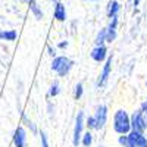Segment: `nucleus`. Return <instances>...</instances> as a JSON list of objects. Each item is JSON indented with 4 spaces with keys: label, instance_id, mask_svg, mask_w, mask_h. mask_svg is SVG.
<instances>
[{
    "label": "nucleus",
    "instance_id": "f257e3e1",
    "mask_svg": "<svg viewBox=\"0 0 147 147\" xmlns=\"http://www.w3.org/2000/svg\"><path fill=\"white\" fill-rule=\"evenodd\" d=\"M112 129L118 136L128 134L131 131V113H128L125 109L115 110L112 116Z\"/></svg>",
    "mask_w": 147,
    "mask_h": 147
},
{
    "label": "nucleus",
    "instance_id": "f03ea898",
    "mask_svg": "<svg viewBox=\"0 0 147 147\" xmlns=\"http://www.w3.org/2000/svg\"><path fill=\"white\" fill-rule=\"evenodd\" d=\"M74 65L75 62L66 55H57L52 59V63H50V69L56 74L59 78H65L68 77L71 71L74 69Z\"/></svg>",
    "mask_w": 147,
    "mask_h": 147
},
{
    "label": "nucleus",
    "instance_id": "7ed1b4c3",
    "mask_svg": "<svg viewBox=\"0 0 147 147\" xmlns=\"http://www.w3.org/2000/svg\"><path fill=\"white\" fill-rule=\"evenodd\" d=\"M84 128H85V113H84V110H78V113L75 115V119H74V131H72L74 147L81 146V137L84 134Z\"/></svg>",
    "mask_w": 147,
    "mask_h": 147
},
{
    "label": "nucleus",
    "instance_id": "20e7f679",
    "mask_svg": "<svg viewBox=\"0 0 147 147\" xmlns=\"http://www.w3.org/2000/svg\"><path fill=\"white\" fill-rule=\"evenodd\" d=\"M112 65H113V56L109 55V57L106 59V62L102 66V71L99 74V77H97V81H96V88L97 90H102L107 85V82L110 80V75H112Z\"/></svg>",
    "mask_w": 147,
    "mask_h": 147
},
{
    "label": "nucleus",
    "instance_id": "39448f33",
    "mask_svg": "<svg viewBox=\"0 0 147 147\" xmlns=\"http://www.w3.org/2000/svg\"><path fill=\"white\" fill-rule=\"evenodd\" d=\"M131 129L147 132V115L141 109H137L131 113Z\"/></svg>",
    "mask_w": 147,
    "mask_h": 147
},
{
    "label": "nucleus",
    "instance_id": "423d86ee",
    "mask_svg": "<svg viewBox=\"0 0 147 147\" xmlns=\"http://www.w3.org/2000/svg\"><path fill=\"white\" fill-rule=\"evenodd\" d=\"M93 116H94V119L97 122V129H99V131L105 129V127L107 124V119H109V107L105 103L97 105L96 109H94Z\"/></svg>",
    "mask_w": 147,
    "mask_h": 147
},
{
    "label": "nucleus",
    "instance_id": "0eeeda50",
    "mask_svg": "<svg viewBox=\"0 0 147 147\" xmlns=\"http://www.w3.org/2000/svg\"><path fill=\"white\" fill-rule=\"evenodd\" d=\"M128 141H129V147H147V136H146V132L131 129L128 132Z\"/></svg>",
    "mask_w": 147,
    "mask_h": 147
},
{
    "label": "nucleus",
    "instance_id": "6e6552de",
    "mask_svg": "<svg viewBox=\"0 0 147 147\" xmlns=\"http://www.w3.org/2000/svg\"><path fill=\"white\" fill-rule=\"evenodd\" d=\"M90 57L91 60H94L96 63H105L106 59L109 57V50L107 46H94L90 52Z\"/></svg>",
    "mask_w": 147,
    "mask_h": 147
},
{
    "label": "nucleus",
    "instance_id": "1a4fd4ad",
    "mask_svg": "<svg viewBox=\"0 0 147 147\" xmlns=\"http://www.w3.org/2000/svg\"><path fill=\"white\" fill-rule=\"evenodd\" d=\"M118 25H119V16L109 19L106 25V35H107V44H112L118 37Z\"/></svg>",
    "mask_w": 147,
    "mask_h": 147
},
{
    "label": "nucleus",
    "instance_id": "9d476101",
    "mask_svg": "<svg viewBox=\"0 0 147 147\" xmlns=\"http://www.w3.org/2000/svg\"><path fill=\"white\" fill-rule=\"evenodd\" d=\"M13 146L15 147H27V129L24 125H18L13 132Z\"/></svg>",
    "mask_w": 147,
    "mask_h": 147
},
{
    "label": "nucleus",
    "instance_id": "9b49d317",
    "mask_svg": "<svg viewBox=\"0 0 147 147\" xmlns=\"http://www.w3.org/2000/svg\"><path fill=\"white\" fill-rule=\"evenodd\" d=\"M53 18H55V21H57V22H65V21L68 19V10H66V6H65L62 2L55 3V7H53Z\"/></svg>",
    "mask_w": 147,
    "mask_h": 147
},
{
    "label": "nucleus",
    "instance_id": "f8f14e48",
    "mask_svg": "<svg viewBox=\"0 0 147 147\" xmlns=\"http://www.w3.org/2000/svg\"><path fill=\"white\" fill-rule=\"evenodd\" d=\"M121 9H122V6H121V3L118 2V0H109L107 6H106V16H107L109 19L119 16Z\"/></svg>",
    "mask_w": 147,
    "mask_h": 147
},
{
    "label": "nucleus",
    "instance_id": "ddd939ff",
    "mask_svg": "<svg viewBox=\"0 0 147 147\" xmlns=\"http://www.w3.org/2000/svg\"><path fill=\"white\" fill-rule=\"evenodd\" d=\"M28 6H30V10H31L32 16H34L37 21H41V19L44 18V12H43L41 6L38 5V2H37V0H30Z\"/></svg>",
    "mask_w": 147,
    "mask_h": 147
},
{
    "label": "nucleus",
    "instance_id": "4468645a",
    "mask_svg": "<svg viewBox=\"0 0 147 147\" xmlns=\"http://www.w3.org/2000/svg\"><path fill=\"white\" fill-rule=\"evenodd\" d=\"M60 91H62V85H60V82L57 80H55L50 87H49V91H47V99H55V97H57L60 94Z\"/></svg>",
    "mask_w": 147,
    "mask_h": 147
},
{
    "label": "nucleus",
    "instance_id": "2eb2a0df",
    "mask_svg": "<svg viewBox=\"0 0 147 147\" xmlns=\"http://www.w3.org/2000/svg\"><path fill=\"white\" fill-rule=\"evenodd\" d=\"M21 122L24 124V127H27L32 134H37V132H38V128H37V125H35L34 122L28 118V115H27L25 112H22V113H21Z\"/></svg>",
    "mask_w": 147,
    "mask_h": 147
},
{
    "label": "nucleus",
    "instance_id": "dca6fc26",
    "mask_svg": "<svg viewBox=\"0 0 147 147\" xmlns=\"http://www.w3.org/2000/svg\"><path fill=\"white\" fill-rule=\"evenodd\" d=\"M16 38H18V32L15 30H2V28H0V40L15 41Z\"/></svg>",
    "mask_w": 147,
    "mask_h": 147
},
{
    "label": "nucleus",
    "instance_id": "f3484780",
    "mask_svg": "<svg viewBox=\"0 0 147 147\" xmlns=\"http://www.w3.org/2000/svg\"><path fill=\"white\" fill-rule=\"evenodd\" d=\"M107 44V35H106V27L97 31L96 38H94V46H105Z\"/></svg>",
    "mask_w": 147,
    "mask_h": 147
},
{
    "label": "nucleus",
    "instance_id": "a211bd4d",
    "mask_svg": "<svg viewBox=\"0 0 147 147\" xmlns=\"http://www.w3.org/2000/svg\"><path fill=\"white\" fill-rule=\"evenodd\" d=\"M93 141H94L93 131H90V129L84 131L82 137H81V146H82V147H91V146H93Z\"/></svg>",
    "mask_w": 147,
    "mask_h": 147
},
{
    "label": "nucleus",
    "instance_id": "6ab92c4d",
    "mask_svg": "<svg viewBox=\"0 0 147 147\" xmlns=\"http://www.w3.org/2000/svg\"><path fill=\"white\" fill-rule=\"evenodd\" d=\"M82 96H84V84L80 81V82H77L75 85H74L72 97H74V100H81Z\"/></svg>",
    "mask_w": 147,
    "mask_h": 147
},
{
    "label": "nucleus",
    "instance_id": "aec40b11",
    "mask_svg": "<svg viewBox=\"0 0 147 147\" xmlns=\"http://www.w3.org/2000/svg\"><path fill=\"white\" fill-rule=\"evenodd\" d=\"M85 128L87 129H90V131H99L97 129V122H96V119H94V116L93 115H90V116H85Z\"/></svg>",
    "mask_w": 147,
    "mask_h": 147
},
{
    "label": "nucleus",
    "instance_id": "412c9836",
    "mask_svg": "<svg viewBox=\"0 0 147 147\" xmlns=\"http://www.w3.org/2000/svg\"><path fill=\"white\" fill-rule=\"evenodd\" d=\"M38 136H40V144L41 147H50V143H49V137H47V134L46 131H38Z\"/></svg>",
    "mask_w": 147,
    "mask_h": 147
},
{
    "label": "nucleus",
    "instance_id": "4be33fe9",
    "mask_svg": "<svg viewBox=\"0 0 147 147\" xmlns=\"http://www.w3.org/2000/svg\"><path fill=\"white\" fill-rule=\"evenodd\" d=\"M118 144H119V147H129L128 134H122V136H118Z\"/></svg>",
    "mask_w": 147,
    "mask_h": 147
},
{
    "label": "nucleus",
    "instance_id": "5701e85b",
    "mask_svg": "<svg viewBox=\"0 0 147 147\" xmlns=\"http://www.w3.org/2000/svg\"><path fill=\"white\" fill-rule=\"evenodd\" d=\"M55 112H56L55 103H52L50 100H49V102H47V115H49V118H50V119L55 118Z\"/></svg>",
    "mask_w": 147,
    "mask_h": 147
},
{
    "label": "nucleus",
    "instance_id": "b1692460",
    "mask_svg": "<svg viewBox=\"0 0 147 147\" xmlns=\"http://www.w3.org/2000/svg\"><path fill=\"white\" fill-rule=\"evenodd\" d=\"M47 53H49V56L53 59L55 56H57V47H53L52 44H49L47 46Z\"/></svg>",
    "mask_w": 147,
    "mask_h": 147
},
{
    "label": "nucleus",
    "instance_id": "393cba45",
    "mask_svg": "<svg viewBox=\"0 0 147 147\" xmlns=\"http://www.w3.org/2000/svg\"><path fill=\"white\" fill-rule=\"evenodd\" d=\"M68 46H69V41H68V40H62V41H59V43H57L56 47L60 49V50H66Z\"/></svg>",
    "mask_w": 147,
    "mask_h": 147
},
{
    "label": "nucleus",
    "instance_id": "a878e982",
    "mask_svg": "<svg viewBox=\"0 0 147 147\" xmlns=\"http://www.w3.org/2000/svg\"><path fill=\"white\" fill-rule=\"evenodd\" d=\"M140 109H141L143 112H144V113L147 115V97H146V99H144V100L141 102V105H140Z\"/></svg>",
    "mask_w": 147,
    "mask_h": 147
},
{
    "label": "nucleus",
    "instance_id": "bb28decb",
    "mask_svg": "<svg viewBox=\"0 0 147 147\" xmlns=\"http://www.w3.org/2000/svg\"><path fill=\"white\" fill-rule=\"evenodd\" d=\"M138 5H140V0H132V6H134V9H137Z\"/></svg>",
    "mask_w": 147,
    "mask_h": 147
},
{
    "label": "nucleus",
    "instance_id": "cd10ccee",
    "mask_svg": "<svg viewBox=\"0 0 147 147\" xmlns=\"http://www.w3.org/2000/svg\"><path fill=\"white\" fill-rule=\"evenodd\" d=\"M46 2H50V3H53V5H55V3H57V2H59V0H46Z\"/></svg>",
    "mask_w": 147,
    "mask_h": 147
},
{
    "label": "nucleus",
    "instance_id": "c85d7f7f",
    "mask_svg": "<svg viewBox=\"0 0 147 147\" xmlns=\"http://www.w3.org/2000/svg\"><path fill=\"white\" fill-rule=\"evenodd\" d=\"M144 84H146V88H147V74H146V78H144Z\"/></svg>",
    "mask_w": 147,
    "mask_h": 147
},
{
    "label": "nucleus",
    "instance_id": "c756f323",
    "mask_svg": "<svg viewBox=\"0 0 147 147\" xmlns=\"http://www.w3.org/2000/svg\"><path fill=\"white\" fill-rule=\"evenodd\" d=\"M19 2H22V3H27V5H28V2H30V0H19Z\"/></svg>",
    "mask_w": 147,
    "mask_h": 147
},
{
    "label": "nucleus",
    "instance_id": "7c9ffc66",
    "mask_svg": "<svg viewBox=\"0 0 147 147\" xmlns=\"http://www.w3.org/2000/svg\"><path fill=\"white\" fill-rule=\"evenodd\" d=\"M97 147H107V146H105V144H99V146H97Z\"/></svg>",
    "mask_w": 147,
    "mask_h": 147
},
{
    "label": "nucleus",
    "instance_id": "2f4dec72",
    "mask_svg": "<svg viewBox=\"0 0 147 147\" xmlns=\"http://www.w3.org/2000/svg\"><path fill=\"white\" fill-rule=\"evenodd\" d=\"M84 2H97V0H84Z\"/></svg>",
    "mask_w": 147,
    "mask_h": 147
},
{
    "label": "nucleus",
    "instance_id": "473e14b6",
    "mask_svg": "<svg viewBox=\"0 0 147 147\" xmlns=\"http://www.w3.org/2000/svg\"><path fill=\"white\" fill-rule=\"evenodd\" d=\"M131 2H132V0H131Z\"/></svg>",
    "mask_w": 147,
    "mask_h": 147
}]
</instances>
